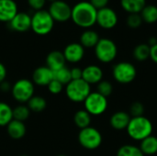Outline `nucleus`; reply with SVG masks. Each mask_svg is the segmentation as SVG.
I'll use <instances>...</instances> for the list:
<instances>
[{
  "label": "nucleus",
  "instance_id": "31",
  "mask_svg": "<svg viewBox=\"0 0 157 156\" xmlns=\"http://www.w3.org/2000/svg\"><path fill=\"white\" fill-rule=\"evenodd\" d=\"M97 92L99 93L100 95L104 96L105 97H108L112 94L113 86H112V85H111V83L109 81L101 80L98 84V91Z\"/></svg>",
  "mask_w": 157,
  "mask_h": 156
},
{
  "label": "nucleus",
  "instance_id": "26",
  "mask_svg": "<svg viewBox=\"0 0 157 156\" xmlns=\"http://www.w3.org/2000/svg\"><path fill=\"white\" fill-rule=\"evenodd\" d=\"M28 108H29L30 111L36 112V113H40L41 111H43L46 108L47 106V102L46 100L40 97V96H33L27 103Z\"/></svg>",
  "mask_w": 157,
  "mask_h": 156
},
{
  "label": "nucleus",
  "instance_id": "33",
  "mask_svg": "<svg viewBox=\"0 0 157 156\" xmlns=\"http://www.w3.org/2000/svg\"><path fill=\"white\" fill-rule=\"evenodd\" d=\"M144 106L142 102H133L130 107V115L132 117H141L144 116Z\"/></svg>",
  "mask_w": 157,
  "mask_h": 156
},
{
  "label": "nucleus",
  "instance_id": "6",
  "mask_svg": "<svg viewBox=\"0 0 157 156\" xmlns=\"http://www.w3.org/2000/svg\"><path fill=\"white\" fill-rule=\"evenodd\" d=\"M114 79L122 85L132 83L137 76L136 67L129 62H121L116 63L112 69Z\"/></svg>",
  "mask_w": 157,
  "mask_h": 156
},
{
  "label": "nucleus",
  "instance_id": "44",
  "mask_svg": "<svg viewBox=\"0 0 157 156\" xmlns=\"http://www.w3.org/2000/svg\"><path fill=\"white\" fill-rule=\"evenodd\" d=\"M20 156H28V155H25V154H24V155H20Z\"/></svg>",
  "mask_w": 157,
  "mask_h": 156
},
{
  "label": "nucleus",
  "instance_id": "36",
  "mask_svg": "<svg viewBox=\"0 0 157 156\" xmlns=\"http://www.w3.org/2000/svg\"><path fill=\"white\" fill-rule=\"evenodd\" d=\"M89 2L97 10H99L101 8L107 7L109 0H89Z\"/></svg>",
  "mask_w": 157,
  "mask_h": 156
},
{
  "label": "nucleus",
  "instance_id": "4",
  "mask_svg": "<svg viewBox=\"0 0 157 156\" xmlns=\"http://www.w3.org/2000/svg\"><path fill=\"white\" fill-rule=\"evenodd\" d=\"M94 49L97 59L103 63L113 62L118 54L116 43L109 38H101Z\"/></svg>",
  "mask_w": 157,
  "mask_h": 156
},
{
  "label": "nucleus",
  "instance_id": "2",
  "mask_svg": "<svg viewBox=\"0 0 157 156\" xmlns=\"http://www.w3.org/2000/svg\"><path fill=\"white\" fill-rule=\"evenodd\" d=\"M128 135L135 141H143L148 136L152 135L153 123L144 116L132 117L127 127Z\"/></svg>",
  "mask_w": 157,
  "mask_h": 156
},
{
  "label": "nucleus",
  "instance_id": "12",
  "mask_svg": "<svg viewBox=\"0 0 157 156\" xmlns=\"http://www.w3.org/2000/svg\"><path fill=\"white\" fill-rule=\"evenodd\" d=\"M65 61L71 63H77L85 56V48L79 42H72L66 45L63 51Z\"/></svg>",
  "mask_w": 157,
  "mask_h": 156
},
{
  "label": "nucleus",
  "instance_id": "3",
  "mask_svg": "<svg viewBox=\"0 0 157 156\" xmlns=\"http://www.w3.org/2000/svg\"><path fill=\"white\" fill-rule=\"evenodd\" d=\"M54 20L50 15L48 10L41 9L35 11L31 16V29L32 31L40 36H44L49 34L53 27Z\"/></svg>",
  "mask_w": 157,
  "mask_h": 156
},
{
  "label": "nucleus",
  "instance_id": "19",
  "mask_svg": "<svg viewBox=\"0 0 157 156\" xmlns=\"http://www.w3.org/2000/svg\"><path fill=\"white\" fill-rule=\"evenodd\" d=\"M6 131L9 137L14 140H19L23 138L27 132V129L24 122L16 120H12L8 123V125L6 126Z\"/></svg>",
  "mask_w": 157,
  "mask_h": 156
},
{
  "label": "nucleus",
  "instance_id": "23",
  "mask_svg": "<svg viewBox=\"0 0 157 156\" xmlns=\"http://www.w3.org/2000/svg\"><path fill=\"white\" fill-rule=\"evenodd\" d=\"M140 15L144 22L147 24H154L157 22V6L153 4H146Z\"/></svg>",
  "mask_w": 157,
  "mask_h": 156
},
{
  "label": "nucleus",
  "instance_id": "41",
  "mask_svg": "<svg viewBox=\"0 0 157 156\" xmlns=\"http://www.w3.org/2000/svg\"><path fill=\"white\" fill-rule=\"evenodd\" d=\"M150 47H152V46H154V45H155L157 44V38L156 37H151V38H149V40H148V43H147Z\"/></svg>",
  "mask_w": 157,
  "mask_h": 156
},
{
  "label": "nucleus",
  "instance_id": "25",
  "mask_svg": "<svg viewBox=\"0 0 157 156\" xmlns=\"http://www.w3.org/2000/svg\"><path fill=\"white\" fill-rule=\"evenodd\" d=\"M13 120V108L6 102L0 101V127L7 126Z\"/></svg>",
  "mask_w": 157,
  "mask_h": 156
},
{
  "label": "nucleus",
  "instance_id": "18",
  "mask_svg": "<svg viewBox=\"0 0 157 156\" xmlns=\"http://www.w3.org/2000/svg\"><path fill=\"white\" fill-rule=\"evenodd\" d=\"M131 119L132 117L129 113L125 111H117L110 117L109 123L110 126L117 131L126 130Z\"/></svg>",
  "mask_w": 157,
  "mask_h": 156
},
{
  "label": "nucleus",
  "instance_id": "40",
  "mask_svg": "<svg viewBox=\"0 0 157 156\" xmlns=\"http://www.w3.org/2000/svg\"><path fill=\"white\" fill-rule=\"evenodd\" d=\"M11 88H12V86H10V84H9V83H7L6 80L0 84V90H1V91H3V92H8V91H11Z\"/></svg>",
  "mask_w": 157,
  "mask_h": 156
},
{
  "label": "nucleus",
  "instance_id": "20",
  "mask_svg": "<svg viewBox=\"0 0 157 156\" xmlns=\"http://www.w3.org/2000/svg\"><path fill=\"white\" fill-rule=\"evenodd\" d=\"M100 40L99 35L97 31L87 29H85L80 36V44L84 48H95Z\"/></svg>",
  "mask_w": 157,
  "mask_h": 156
},
{
  "label": "nucleus",
  "instance_id": "43",
  "mask_svg": "<svg viewBox=\"0 0 157 156\" xmlns=\"http://www.w3.org/2000/svg\"><path fill=\"white\" fill-rule=\"evenodd\" d=\"M57 156H66V155H63V154H61V155H57Z\"/></svg>",
  "mask_w": 157,
  "mask_h": 156
},
{
  "label": "nucleus",
  "instance_id": "9",
  "mask_svg": "<svg viewBox=\"0 0 157 156\" xmlns=\"http://www.w3.org/2000/svg\"><path fill=\"white\" fill-rule=\"evenodd\" d=\"M84 106L91 116H99L107 110L108 99L98 92H91L84 101Z\"/></svg>",
  "mask_w": 157,
  "mask_h": 156
},
{
  "label": "nucleus",
  "instance_id": "1",
  "mask_svg": "<svg viewBox=\"0 0 157 156\" xmlns=\"http://www.w3.org/2000/svg\"><path fill=\"white\" fill-rule=\"evenodd\" d=\"M97 14L98 10L89 1H80L72 7L71 19L76 26L87 29L97 24Z\"/></svg>",
  "mask_w": 157,
  "mask_h": 156
},
{
  "label": "nucleus",
  "instance_id": "7",
  "mask_svg": "<svg viewBox=\"0 0 157 156\" xmlns=\"http://www.w3.org/2000/svg\"><path fill=\"white\" fill-rule=\"evenodd\" d=\"M11 94L17 102L28 103L34 96V84L32 81L26 78L19 79L12 86Z\"/></svg>",
  "mask_w": 157,
  "mask_h": 156
},
{
  "label": "nucleus",
  "instance_id": "29",
  "mask_svg": "<svg viewBox=\"0 0 157 156\" xmlns=\"http://www.w3.org/2000/svg\"><path fill=\"white\" fill-rule=\"evenodd\" d=\"M53 79L57 80L63 86L68 85L72 81L70 69H68L66 66H64V67L53 72Z\"/></svg>",
  "mask_w": 157,
  "mask_h": 156
},
{
  "label": "nucleus",
  "instance_id": "38",
  "mask_svg": "<svg viewBox=\"0 0 157 156\" xmlns=\"http://www.w3.org/2000/svg\"><path fill=\"white\" fill-rule=\"evenodd\" d=\"M150 58L154 63H157V44L150 47Z\"/></svg>",
  "mask_w": 157,
  "mask_h": 156
},
{
  "label": "nucleus",
  "instance_id": "10",
  "mask_svg": "<svg viewBox=\"0 0 157 156\" xmlns=\"http://www.w3.org/2000/svg\"><path fill=\"white\" fill-rule=\"evenodd\" d=\"M48 11L56 22H66L71 19L72 7L63 0H55L52 2Z\"/></svg>",
  "mask_w": 157,
  "mask_h": 156
},
{
  "label": "nucleus",
  "instance_id": "13",
  "mask_svg": "<svg viewBox=\"0 0 157 156\" xmlns=\"http://www.w3.org/2000/svg\"><path fill=\"white\" fill-rule=\"evenodd\" d=\"M11 29L17 32H26L31 29V16L26 12H18L9 22Z\"/></svg>",
  "mask_w": 157,
  "mask_h": 156
},
{
  "label": "nucleus",
  "instance_id": "21",
  "mask_svg": "<svg viewBox=\"0 0 157 156\" xmlns=\"http://www.w3.org/2000/svg\"><path fill=\"white\" fill-rule=\"evenodd\" d=\"M146 6V0H121V6L128 14H140Z\"/></svg>",
  "mask_w": 157,
  "mask_h": 156
},
{
  "label": "nucleus",
  "instance_id": "39",
  "mask_svg": "<svg viewBox=\"0 0 157 156\" xmlns=\"http://www.w3.org/2000/svg\"><path fill=\"white\" fill-rule=\"evenodd\" d=\"M6 74H7V71L6 66L2 63H0V84L6 80Z\"/></svg>",
  "mask_w": 157,
  "mask_h": 156
},
{
  "label": "nucleus",
  "instance_id": "22",
  "mask_svg": "<svg viewBox=\"0 0 157 156\" xmlns=\"http://www.w3.org/2000/svg\"><path fill=\"white\" fill-rule=\"evenodd\" d=\"M140 149L144 155H154L157 154V137L150 135L141 141Z\"/></svg>",
  "mask_w": 157,
  "mask_h": 156
},
{
  "label": "nucleus",
  "instance_id": "37",
  "mask_svg": "<svg viewBox=\"0 0 157 156\" xmlns=\"http://www.w3.org/2000/svg\"><path fill=\"white\" fill-rule=\"evenodd\" d=\"M71 71V76H72V80H78V79H82L83 76V70L79 67H75L73 69H70Z\"/></svg>",
  "mask_w": 157,
  "mask_h": 156
},
{
  "label": "nucleus",
  "instance_id": "8",
  "mask_svg": "<svg viewBox=\"0 0 157 156\" xmlns=\"http://www.w3.org/2000/svg\"><path fill=\"white\" fill-rule=\"evenodd\" d=\"M78 142L86 150H96L102 143V135L98 130L89 126L80 130Z\"/></svg>",
  "mask_w": 157,
  "mask_h": 156
},
{
  "label": "nucleus",
  "instance_id": "14",
  "mask_svg": "<svg viewBox=\"0 0 157 156\" xmlns=\"http://www.w3.org/2000/svg\"><path fill=\"white\" fill-rule=\"evenodd\" d=\"M17 13V5L14 0H0V22L9 23Z\"/></svg>",
  "mask_w": 157,
  "mask_h": 156
},
{
  "label": "nucleus",
  "instance_id": "30",
  "mask_svg": "<svg viewBox=\"0 0 157 156\" xmlns=\"http://www.w3.org/2000/svg\"><path fill=\"white\" fill-rule=\"evenodd\" d=\"M30 115V110L28 106L19 105L13 108V120L24 122Z\"/></svg>",
  "mask_w": 157,
  "mask_h": 156
},
{
  "label": "nucleus",
  "instance_id": "5",
  "mask_svg": "<svg viewBox=\"0 0 157 156\" xmlns=\"http://www.w3.org/2000/svg\"><path fill=\"white\" fill-rule=\"evenodd\" d=\"M65 93L71 101L80 103L84 102L91 93V87L90 85L83 79L72 80L68 85H66Z\"/></svg>",
  "mask_w": 157,
  "mask_h": 156
},
{
  "label": "nucleus",
  "instance_id": "34",
  "mask_svg": "<svg viewBox=\"0 0 157 156\" xmlns=\"http://www.w3.org/2000/svg\"><path fill=\"white\" fill-rule=\"evenodd\" d=\"M47 86H48L49 92L52 93V94H53V95L60 94L63 91V85H62L60 82H58L55 79H53Z\"/></svg>",
  "mask_w": 157,
  "mask_h": 156
},
{
  "label": "nucleus",
  "instance_id": "28",
  "mask_svg": "<svg viewBox=\"0 0 157 156\" xmlns=\"http://www.w3.org/2000/svg\"><path fill=\"white\" fill-rule=\"evenodd\" d=\"M117 156H144L140 147L132 144H125L119 148Z\"/></svg>",
  "mask_w": 157,
  "mask_h": 156
},
{
  "label": "nucleus",
  "instance_id": "32",
  "mask_svg": "<svg viewBox=\"0 0 157 156\" xmlns=\"http://www.w3.org/2000/svg\"><path fill=\"white\" fill-rule=\"evenodd\" d=\"M143 18L140 14H129L126 18L127 26L131 29H138L143 24Z\"/></svg>",
  "mask_w": 157,
  "mask_h": 156
},
{
  "label": "nucleus",
  "instance_id": "42",
  "mask_svg": "<svg viewBox=\"0 0 157 156\" xmlns=\"http://www.w3.org/2000/svg\"><path fill=\"white\" fill-rule=\"evenodd\" d=\"M47 1H50V2L52 3V2H53V1H55V0H47Z\"/></svg>",
  "mask_w": 157,
  "mask_h": 156
},
{
  "label": "nucleus",
  "instance_id": "27",
  "mask_svg": "<svg viewBox=\"0 0 157 156\" xmlns=\"http://www.w3.org/2000/svg\"><path fill=\"white\" fill-rule=\"evenodd\" d=\"M133 57L138 62H144L150 58V46L147 43L138 44L133 49Z\"/></svg>",
  "mask_w": 157,
  "mask_h": 156
},
{
  "label": "nucleus",
  "instance_id": "24",
  "mask_svg": "<svg viewBox=\"0 0 157 156\" xmlns=\"http://www.w3.org/2000/svg\"><path fill=\"white\" fill-rule=\"evenodd\" d=\"M74 121L80 130L87 128L91 123V115L86 109H80L75 112L74 116Z\"/></svg>",
  "mask_w": 157,
  "mask_h": 156
},
{
  "label": "nucleus",
  "instance_id": "35",
  "mask_svg": "<svg viewBox=\"0 0 157 156\" xmlns=\"http://www.w3.org/2000/svg\"><path fill=\"white\" fill-rule=\"evenodd\" d=\"M47 0H28L29 6L35 11L43 9Z\"/></svg>",
  "mask_w": 157,
  "mask_h": 156
},
{
  "label": "nucleus",
  "instance_id": "16",
  "mask_svg": "<svg viewBox=\"0 0 157 156\" xmlns=\"http://www.w3.org/2000/svg\"><path fill=\"white\" fill-rule=\"evenodd\" d=\"M102 78H103V71L98 65L91 64V65H87L83 69L82 79L90 86L98 84L102 80Z\"/></svg>",
  "mask_w": 157,
  "mask_h": 156
},
{
  "label": "nucleus",
  "instance_id": "17",
  "mask_svg": "<svg viewBox=\"0 0 157 156\" xmlns=\"http://www.w3.org/2000/svg\"><path fill=\"white\" fill-rule=\"evenodd\" d=\"M65 58L63 56V51H51L46 58V66L50 68L52 72H55L65 66Z\"/></svg>",
  "mask_w": 157,
  "mask_h": 156
},
{
  "label": "nucleus",
  "instance_id": "15",
  "mask_svg": "<svg viewBox=\"0 0 157 156\" xmlns=\"http://www.w3.org/2000/svg\"><path fill=\"white\" fill-rule=\"evenodd\" d=\"M53 80V72L47 66H40L34 70L32 82L35 85L44 86H48Z\"/></svg>",
  "mask_w": 157,
  "mask_h": 156
},
{
  "label": "nucleus",
  "instance_id": "11",
  "mask_svg": "<svg viewBox=\"0 0 157 156\" xmlns=\"http://www.w3.org/2000/svg\"><path fill=\"white\" fill-rule=\"evenodd\" d=\"M118 14L111 7H104L98 10L97 24L104 29H112L118 24Z\"/></svg>",
  "mask_w": 157,
  "mask_h": 156
}]
</instances>
